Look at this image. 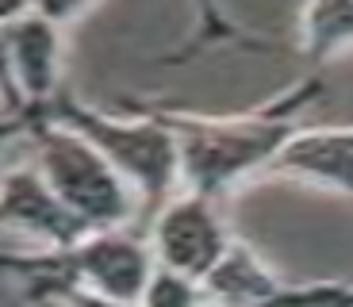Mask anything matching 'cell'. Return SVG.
Masks as SVG:
<instances>
[{
    "instance_id": "1",
    "label": "cell",
    "mask_w": 353,
    "mask_h": 307,
    "mask_svg": "<svg viewBox=\"0 0 353 307\" xmlns=\"http://www.w3.org/2000/svg\"><path fill=\"white\" fill-rule=\"evenodd\" d=\"M327 92V81L307 73L276 100L242 115H192L158 108V115L173 127L181 146V192L219 200L230 184H239L254 169L273 166L276 154L300 131V112Z\"/></svg>"
},
{
    "instance_id": "2",
    "label": "cell",
    "mask_w": 353,
    "mask_h": 307,
    "mask_svg": "<svg viewBox=\"0 0 353 307\" xmlns=\"http://www.w3.org/2000/svg\"><path fill=\"white\" fill-rule=\"evenodd\" d=\"M127 108L134 112V119L97 112V108L77 104L70 92H58L50 104V119L85 135L142 196V208L154 219L181 188V146H176L173 127L158 115V108L134 104V100Z\"/></svg>"
},
{
    "instance_id": "3",
    "label": "cell",
    "mask_w": 353,
    "mask_h": 307,
    "mask_svg": "<svg viewBox=\"0 0 353 307\" xmlns=\"http://www.w3.org/2000/svg\"><path fill=\"white\" fill-rule=\"evenodd\" d=\"M27 135L39 146V169L46 184L77 219H85L92 230H119L123 223H131L142 196L85 135L50 115L31 119Z\"/></svg>"
},
{
    "instance_id": "4",
    "label": "cell",
    "mask_w": 353,
    "mask_h": 307,
    "mask_svg": "<svg viewBox=\"0 0 353 307\" xmlns=\"http://www.w3.org/2000/svg\"><path fill=\"white\" fill-rule=\"evenodd\" d=\"M158 257L150 246L123 230H92L81 246L73 250H54V273L39 277V296H50L62 284L100 292L115 304H142V292L150 284Z\"/></svg>"
},
{
    "instance_id": "5",
    "label": "cell",
    "mask_w": 353,
    "mask_h": 307,
    "mask_svg": "<svg viewBox=\"0 0 353 307\" xmlns=\"http://www.w3.org/2000/svg\"><path fill=\"white\" fill-rule=\"evenodd\" d=\"M234 238L227 235L215 200L181 192L150 219V250L158 265L173 273H185L203 284V277L219 265Z\"/></svg>"
},
{
    "instance_id": "6",
    "label": "cell",
    "mask_w": 353,
    "mask_h": 307,
    "mask_svg": "<svg viewBox=\"0 0 353 307\" xmlns=\"http://www.w3.org/2000/svg\"><path fill=\"white\" fill-rule=\"evenodd\" d=\"M0 227L31 230V235L46 238L54 250H73L92 235V227L85 219H77L54 196L43 169H27V166L8 169L0 177Z\"/></svg>"
},
{
    "instance_id": "7",
    "label": "cell",
    "mask_w": 353,
    "mask_h": 307,
    "mask_svg": "<svg viewBox=\"0 0 353 307\" xmlns=\"http://www.w3.org/2000/svg\"><path fill=\"white\" fill-rule=\"evenodd\" d=\"M8 43H12V61H16V81L19 92L27 100V115H50L58 88V66H62V23L27 12L23 19L8 27Z\"/></svg>"
},
{
    "instance_id": "8",
    "label": "cell",
    "mask_w": 353,
    "mask_h": 307,
    "mask_svg": "<svg viewBox=\"0 0 353 307\" xmlns=\"http://www.w3.org/2000/svg\"><path fill=\"white\" fill-rule=\"evenodd\" d=\"M269 169L353 196V127H300Z\"/></svg>"
},
{
    "instance_id": "9",
    "label": "cell",
    "mask_w": 353,
    "mask_h": 307,
    "mask_svg": "<svg viewBox=\"0 0 353 307\" xmlns=\"http://www.w3.org/2000/svg\"><path fill=\"white\" fill-rule=\"evenodd\" d=\"M203 292L219 307H273L284 284L265 269V261L246 242H230L219 265L203 277Z\"/></svg>"
},
{
    "instance_id": "10",
    "label": "cell",
    "mask_w": 353,
    "mask_h": 307,
    "mask_svg": "<svg viewBox=\"0 0 353 307\" xmlns=\"http://www.w3.org/2000/svg\"><path fill=\"white\" fill-rule=\"evenodd\" d=\"M353 43V0H307L300 19V50L311 66H327Z\"/></svg>"
},
{
    "instance_id": "11",
    "label": "cell",
    "mask_w": 353,
    "mask_h": 307,
    "mask_svg": "<svg viewBox=\"0 0 353 307\" xmlns=\"http://www.w3.org/2000/svg\"><path fill=\"white\" fill-rule=\"evenodd\" d=\"M192 4H196V35L188 39V46H181V50L169 58V66H185L188 58H196L203 46H212V43H234V46H246V50H265V43L242 35L239 27L223 16L215 0H192Z\"/></svg>"
},
{
    "instance_id": "12",
    "label": "cell",
    "mask_w": 353,
    "mask_h": 307,
    "mask_svg": "<svg viewBox=\"0 0 353 307\" xmlns=\"http://www.w3.org/2000/svg\"><path fill=\"white\" fill-rule=\"evenodd\" d=\"M203 296H208V292H203L200 281L158 265L154 277H150V284H146V292H142L139 307H200Z\"/></svg>"
},
{
    "instance_id": "13",
    "label": "cell",
    "mask_w": 353,
    "mask_h": 307,
    "mask_svg": "<svg viewBox=\"0 0 353 307\" xmlns=\"http://www.w3.org/2000/svg\"><path fill=\"white\" fill-rule=\"evenodd\" d=\"M0 104H4V115H27V100L19 92L16 61H12L8 27H0Z\"/></svg>"
},
{
    "instance_id": "14",
    "label": "cell",
    "mask_w": 353,
    "mask_h": 307,
    "mask_svg": "<svg viewBox=\"0 0 353 307\" xmlns=\"http://www.w3.org/2000/svg\"><path fill=\"white\" fill-rule=\"evenodd\" d=\"M50 296H62L70 307H134V304H115V299L100 296V292L77 288V284H62V288H54Z\"/></svg>"
},
{
    "instance_id": "15",
    "label": "cell",
    "mask_w": 353,
    "mask_h": 307,
    "mask_svg": "<svg viewBox=\"0 0 353 307\" xmlns=\"http://www.w3.org/2000/svg\"><path fill=\"white\" fill-rule=\"evenodd\" d=\"M31 12V0H0V27H12Z\"/></svg>"
},
{
    "instance_id": "16",
    "label": "cell",
    "mask_w": 353,
    "mask_h": 307,
    "mask_svg": "<svg viewBox=\"0 0 353 307\" xmlns=\"http://www.w3.org/2000/svg\"><path fill=\"white\" fill-rule=\"evenodd\" d=\"M23 131H31V115H4V119H0V146H4L12 135H23Z\"/></svg>"
}]
</instances>
